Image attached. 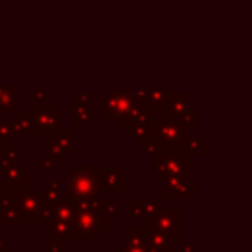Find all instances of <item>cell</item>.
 <instances>
[{
  "label": "cell",
  "instance_id": "cell-3",
  "mask_svg": "<svg viewBox=\"0 0 252 252\" xmlns=\"http://www.w3.org/2000/svg\"><path fill=\"white\" fill-rule=\"evenodd\" d=\"M154 181H167L171 177H189L191 173V156L183 148H159L152 156Z\"/></svg>",
  "mask_w": 252,
  "mask_h": 252
},
{
  "label": "cell",
  "instance_id": "cell-26",
  "mask_svg": "<svg viewBox=\"0 0 252 252\" xmlns=\"http://www.w3.org/2000/svg\"><path fill=\"white\" fill-rule=\"evenodd\" d=\"M185 128H197V122H199V118H197V112L195 110H189V108H185L183 112H181V116L177 118Z\"/></svg>",
  "mask_w": 252,
  "mask_h": 252
},
{
  "label": "cell",
  "instance_id": "cell-17",
  "mask_svg": "<svg viewBox=\"0 0 252 252\" xmlns=\"http://www.w3.org/2000/svg\"><path fill=\"white\" fill-rule=\"evenodd\" d=\"M12 126H14L16 138L18 136H33V112L32 110L20 112V116L12 122Z\"/></svg>",
  "mask_w": 252,
  "mask_h": 252
},
{
  "label": "cell",
  "instance_id": "cell-23",
  "mask_svg": "<svg viewBox=\"0 0 252 252\" xmlns=\"http://www.w3.org/2000/svg\"><path fill=\"white\" fill-rule=\"evenodd\" d=\"M126 242L144 244V226L142 224H128L126 226Z\"/></svg>",
  "mask_w": 252,
  "mask_h": 252
},
{
  "label": "cell",
  "instance_id": "cell-4",
  "mask_svg": "<svg viewBox=\"0 0 252 252\" xmlns=\"http://www.w3.org/2000/svg\"><path fill=\"white\" fill-rule=\"evenodd\" d=\"M71 230L83 244H91L93 236H104L110 230V220L96 209H79L71 219Z\"/></svg>",
  "mask_w": 252,
  "mask_h": 252
},
{
  "label": "cell",
  "instance_id": "cell-9",
  "mask_svg": "<svg viewBox=\"0 0 252 252\" xmlns=\"http://www.w3.org/2000/svg\"><path fill=\"white\" fill-rule=\"evenodd\" d=\"M134 108V98L124 94H104L100 104V118H122Z\"/></svg>",
  "mask_w": 252,
  "mask_h": 252
},
{
  "label": "cell",
  "instance_id": "cell-20",
  "mask_svg": "<svg viewBox=\"0 0 252 252\" xmlns=\"http://www.w3.org/2000/svg\"><path fill=\"white\" fill-rule=\"evenodd\" d=\"M138 201H140V213H142V219L156 215V213L163 207V201H161V199H138Z\"/></svg>",
  "mask_w": 252,
  "mask_h": 252
},
{
  "label": "cell",
  "instance_id": "cell-7",
  "mask_svg": "<svg viewBox=\"0 0 252 252\" xmlns=\"http://www.w3.org/2000/svg\"><path fill=\"white\" fill-rule=\"evenodd\" d=\"M43 138H45V152L53 158L55 165H61L67 159V156L73 154V128L61 126Z\"/></svg>",
  "mask_w": 252,
  "mask_h": 252
},
{
  "label": "cell",
  "instance_id": "cell-32",
  "mask_svg": "<svg viewBox=\"0 0 252 252\" xmlns=\"http://www.w3.org/2000/svg\"><path fill=\"white\" fill-rule=\"evenodd\" d=\"M8 144H10V142H4V140H0V152H2V150H4Z\"/></svg>",
  "mask_w": 252,
  "mask_h": 252
},
{
  "label": "cell",
  "instance_id": "cell-13",
  "mask_svg": "<svg viewBox=\"0 0 252 252\" xmlns=\"http://www.w3.org/2000/svg\"><path fill=\"white\" fill-rule=\"evenodd\" d=\"M43 228H45V232H47L53 240H57V242H61V244H65V246H69V244L75 240V234H73V230H71V222L49 219V220L43 224Z\"/></svg>",
  "mask_w": 252,
  "mask_h": 252
},
{
  "label": "cell",
  "instance_id": "cell-25",
  "mask_svg": "<svg viewBox=\"0 0 252 252\" xmlns=\"http://www.w3.org/2000/svg\"><path fill=\"white\" fill-rule=\"evenodd\" d=\"M0 140H4V142H14V140H16L14 126H12V122L6 120V118H0Z\"/></svg>",
  "mask_w": 252,
  "mask_h": 252
},
{
  "label": "cell",
  "instance_id": "cell-10",
  "mask_svg": "<svg viewBox=\"0 0 252 252\" xmlns=\"http://www.w3.org/2000/svg\"><path fill=\"white\" fill-rule=\"evenodd\" d=\"M163 183H165V187H163L161 197H159L161 201H165V199H183L199 187V183L189 179V177H171Z\"/></svg>",
  "mask_w": 252,
  "mask_h": 252
},
{
  "label": "cell",
  "instance_id": "cell-12",
  "mask_svg": "<svg viewBox=\"0 0 252 252\" xmlns=\"http://www.w3.org/2000/svg\"><path fill=\"white\" fill-rule=\"evenodd\" d=\"M2 189H12V187H16V185H20V183H24L30 175V165L28 163H22V161H18V163H12V165H6V167H2Z\"/></svg>",
  "mask_w": 252,
  "mask_h": 252
},
{
  "label": "cell",
  "instance_id": "cell-18",
  "mask_svg": "<svg viewBox=\"0 0 252 252\" xmlns=\"http://www.w3.org/2000/svg\"><path fill=\"white\" fill-rule=\"evenodd\" d=\"M20 161V146L10 142L2 152H0V167H6V165H12V163H18Z\"/></svg>",
  "mask_w": 252,
  "mask_h": 252
},
{
  "label": "cell",
  "instance_id": "cell-14",
  "mask_svg": "<svg viewBox=\"0 0 252 252\" xmlns=\"http://www.w3.org/2000/svg\"><path fill=\"white\" fill-rule=\"evenodd\" d=\"M142 226H144V244H146L152 252H161V250L173 248V244L169 242V238H167V236H163L161 232H158V230H154V228L146 226L144 222H142Z\"/></svg>",
  "mask_w": 252,
  "mask_h": 252
},
{
  "label": "cell",
  "instance_id": "cell-11",
  "mask_svg": "<svg viewBox=\"0 0 252 252\" xmlns=\"http://www.w3.org/2000/svg\"><path fill=\"white\" fill-rule=\"evenodd\" d=\"M102 191H124L128 187V175L118 167V163H108V169L98 173Z\"/></svg>",
  "mask_w": 252,
  "mask_h": 252
},
{
  "label": "cell",
  "instance_id": "cell-28",
  "mask_svg": "<svg viewBox=\"0 0 252 252\" xmlns=\"http://www.w3.org/2000/svg\"><path fill=\"white\" fill-rule=\"evenodd\" d=\"M116 252H152L146 244H130V242H122L116 246Z\"/></svg>",
  "mask_w": 252,
  "mask_h": 252
},
{
  "label": "cell",
  "instance_id": "cell-15",
  "mask_svg": "<svg viewBox=\"0 0 252 252\" xmlns=\"http://www.w3.org/2000/svg\"><path fill=\"white\" fill-rule=\"evenodd\" d=\"M0 222L4 226H20V211L16 209L12 199L0 197Z\"/></svg>",
  "mask_w": 252,
  "mask_h": 252
},
{
  "label": "cell",
  "instance_id": "cell-6",
  "mask_svg": "<svg viewBox=\"0 0 252 252\" xmlns=\"http://www.w3.org/2000/svg\"><path fill=\"white\" fill-rule=\"evenodd\" d=\"M144 224L161 232L163 236H167L171 244L181 242V209H177V207H169V209L161 207L156 215L146 217Z\"/></svg>",
  "mask_w": 252,
  "mask_h": 252
},
{
  "label": "cell",
  "instance_id": "cell-22",
  "mask_svg": "<svg viewBox=\"0 0 252 252\" xmlns=\"http://www.w3.org/2000/svg\"><path fill=\"white\" fill-rule=\"evenodd\" d=\"M35 169H37L39 173H51V171L55 169V161H53V158H51L47 152L39 154V156L35 158Z\"/></svg>",
  "mask_w": 252,
  "mask_h": 252
},
{
  "label": "cell",
  "instance_id": "cell-29",
  "mask_svg": "<svg viewBox=\"0 0 252 252\" xmlns=\"http://www.w3.org/2000/svg\"><path fill=\"white\" fill-rule=\"evenodd\" d=\"M45 252H65V244H61V242L53 240V242H49V244H47V250H45Z\"/></svg>",
  "mask_w": 252,
  "mask_h": 252
},
{
  "label": "cell",
  "instance_id": "cell-27",
  "mask_svg": "<svg viewBox=\"0 0 252 252\" xmlns=\"http://www.w3.org/2000/svg\"><path fill=\"white\" fill-rule=\"evenodd\" d=\"M89 122H91V114L85 108L75 106V110H73V126H85Z\"/></svg>",
  "mask_w": 252,
  "mask_h": 252
},
{
  "label": "cell",
  "instance_id": "cell-5",
  "mask_svg": "<svg viewBox=\"0 0 252 252\" xmlns=\"http://www.w3.org/2000/svg\"><path fill=\"white\" fill-rule=\"evenodd\" d=\"M16 209L20 211V226H43L45 224V201L41 189H28L12 197Z\"/></svg>",
  "mask_w": 252,
  "mask_h": 252
},
{
  "label": "cell",
  "instance_id": "cell-30",
  "mask_svg": "<svg viewBox=\"0 0 252 252\" xmlns=\"http://www.w3.org/2000/svg\"><path fill=\"white\" fill-rule=\"evenodd\" d=\"M177 252H197V246L195 244H181L179 242V250Z\"/></svg>",
  "mask_w": 252,
  "mask_h": 252
},
{
  "label": "cell",
  "instance_id": "cell-16",
  "mask_svg": "<svg viewBox=\"0 0 252 252\" xmlns=\"http://www.w3.org/2000/svg\"><path fill=\"white\" fill-rule=\"evenodd\" d=\"M41 193H43V201L47 205H53V207L67 197V189H65L63 181H47L45 189H41Z\"/></svg>",
  "mask_w": 252,
  "mask_h": 252
},
{
  "label": "cell",
  "instance_id": "cell-2",
  "mask_svg": "<svg viewBox=\"0 0 252 252\" xmlns=\"http://www.w3.org/2000/svg\"><path fill=\"white\" fill-rule=\"evenodd\" d=\"M100 165L98 163H73L71 171L63 175V183L67 189V197L75 201H93L100 197L102 187H100Z\"/></svg>",
  "mask_w": 252,
  "mask_h": 252
},
{
  "label": "cell",
  "instance_id": "cell-19",
  "mask_svg": "<svg viewBox=\"0 0 252 252\" xmlns=\"http://www.w3.org/2000/svg\"><path fill=\"white\" fill-rule=\"evenodd\" d=\"M185 150L191 158L195 156H205L207 154V136H195V138H189L187 144H185Z\"/></svg>",
  "mask_w": 252,
  "mask_h": 252
},
{
  "label": "cell",
  "instance_id": "cell-1",
  "mask_svg": "<svg viewBox=\"0 0 252 252\" xmlns=\"http://www.w3.org/2000/svg\"><path fill=\"white\" fill-rule=\"evenodd\" d=\"M191 138L189 128L173 118H152L148 126V138L142 144L148 156H154L159 148H183Z\"/></svg>",
  "mask_w": 252,
  "mask_h": 252
},
{
  "label": "cell",
  "instance_id": "cell-8",
  "mask_svg": "<svg viewBox=\"0 0 252 252\" xmlns=\"http://www.w3.org/2000/svg\"><path fill=\"white\" fill-rule=\"evenodd\" d=\"M63 126V112L53 108V102H41L33 112V136H47Z\"/></svg>",
  "mask_w": 252,
  "mask_h": 252
},
{
  "label": "cell",
  "instance_id": "cell-21",
  "mask_svg": "<svg viewBox=\"0 0 252 252\" xmlns=\"http://www.w3.org/2000/svg\"><path fill=\"white\" fill-rule=\"evenodd\" d=\"M96 209H98L108 220L118 215V205H116L112 199H100V197H96Z\"/></svg>",
  "mask_w": 252,
  "mask_h": 252
},
{
  "label": "cell",
  "instance_id": "cell-24",
  "mask_svg": "<svg viewBox=\"0 0 252 252\" xmlns=\"http://www.w3.org/2000/svg\"><path fill=\"white\" fill-rule=\"evenodd\" d=\"M183 110H185V102L169 100V102L163 106V118H173V120H177Z\"/></svg>",
  "mask_w": 252,
  "mask_h": 252
},
{
  "label": "cell",
  "instance_id": "cell-33",
  "mask_svg": "<svg viewBox=\"0 0 252 252\" xmlns=\"http://www.w3.org/2000/svg\"><path fill=\"white\" fill-rule=\"evenodd\" d=\"M161 252H173V250H171V248H167V250H161Z\"/></svg>",
  "mask_w": 252,
  "mask_h": 252
},
{
  "label": "cell",
  "instance_id": "cell-31",
  "mask_svg": "<svg viewBox=\"0 0 252 252\" xmlns=\"http://www.w3.org/2000/svg\"><path fill=\"white\" fill-rule=\"evenodd\" d=\"M0 252H12V246H10V244H6L2 238H0Z\"/></svg>",
  "mask_w": 252,
  "mask_h": 252
}]
</instances>
